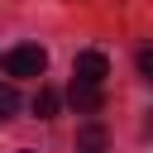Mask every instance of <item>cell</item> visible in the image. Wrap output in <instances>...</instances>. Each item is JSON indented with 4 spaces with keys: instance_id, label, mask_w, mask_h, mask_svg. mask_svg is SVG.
I'll list each match as a JSON object with an SVG mask.
<instances>
[{
    "instance_id": "1",
    "label": "cell",
    "mask_w": 153,
    "mask_h": 153,
    "mask_svg": "<svg viewBox=\"0 0 153 153\" xmlns=\"http://www.w3.org/2000/svg\"><path fill=\"white\" fill-rule=\"evenodd\" d=\"M5 72L10 76H43L48 72V53L38 43H19V48L5 53Z\"/></svg>"
},
{
    "instance_id": "2",
    "label": "cell",
    "mask_w": 153,
    "mask_h": 153,
    "mask_svg": "<svg viewBox=\"0 0 153 153\" xmlns=\"http://www.w3.org/2000/svg\"><path fill=\"white\" fill-rule=\"evenodd\" d=\"M105 76H110V62H105V53H96V48L76 53V62H72V81H86V86H105Z\"/></svg>"
},
{
    "instance_id": "3",
    "label": "cell",
    "mask_w": 153,
    "mask_h": 153,
    "mask_svg": "<svg viewBox=\"0 0 153 153\" xmlns=\"http://www.w3.org/2000/svg\"><path fill=\"white\" fill-rule=\"evenodd\" d=\"M67 100L81 110V115H96L100 105H105V96H100V86H86V81H72L67 86Z\"/></svg>"
},
{
    "instance_id": "4",
    "label": "cell",
    "mask_w": 153,
    "mask_h": 153,
    "mask_svg": "<svg viewBox=\"0 0 153 153\" xmlns=\"http://www.w3.org/2000/svg\"><path fill=\"white\" fill-rule=\"evenodd\" d=\"M57 105H62V96H57L53 86H43V91L33 96V115H38V120H53V115H57Z\"/></svg>"
},
{
    "instance_id": "5",
    "label": "cell",
    "mask_w": 153,
    "mask_h": 153,
    "mask_svg": "<svg viewBox=\"0 0 153 153\" xmlns=\"http://www.w3.org/2000/svg\"><path fill=\"white\" fill-rule=\"evenodd\" d=\"M19 110V91L14 86H0V115H14Z\"/></svg>"
},
{
    "instance_id": "6",
    "label": "cell",
    "mask_w": 153,
    "mask_h": 153,
    "mask_svg": "<svg viewBox=\"0 0 153 153\" xmlns=\"http://www.w3.org/2000/svg\"><path fill=\"white\" fill-rule=\"evenodd\" d=\"M139 76L153 86V48H139Z\"/></svg>"
},
{
    "instance_id": "7",
    "label": "cell",
    "mask_w": 153,
    "mask_h": 153,
    "mask_svg": "<svg viewBox=\"0 0 153 153\" xmlns=\"http://www.w3.org/2000/svg\"><path fill=\"white\" fill-rule=\"evenodd\" d=\"M100 143H105V134H100V129H86V134H81V148H86V153H96Z\"/></svg>"
},
{
    "instance_id": "8",
    "label": "cell",
    "mask_w": 153,
    "mask_h": 153,
    "mask_svg": "<svg viewBox=\"0 0 153 153\" xmlns=\"http://www.w3.org/2000/svg\"><path fill=\"white\" fill-rule=\"evenodd\" d=\"M24 153H29V148H24Z\"/></svg>"
}]
</instances>
